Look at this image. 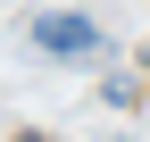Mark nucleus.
I'll return each instance as SVG.
<instances>
[{
	"mask_svg": "<svg viewBox=\"0 0 150 142\" xmlns=\"http://www.w3.org/2000/svg\"><path fill=\"white\" fill-rule=\"evenodd\" d=\"M25 33H33V50H50V59H92V50H100V25L75 17V9H42Z\"/></svg>",
	"mask_w": 150,
	"mask_h": 142,
	"instance_id": "1",
	"label": "nucleus"
}]
</instances>
